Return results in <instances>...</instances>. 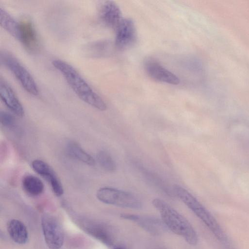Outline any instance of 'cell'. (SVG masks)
Wrapping results in <instances>:
<instances>
[{
    "label": "cell",
    "instance_id": "6da1fadb",
    "mask_svg": "<svg viewBox=\"0 0 249 249\" xmlns=\"http://www.w3.org/2000/svg\"><path fill=\"white\" fill-rule=\"evenodd\" d=\"M52 64L62 74L72 90L81 100L100 110H106L107 105L103 99L93 90L72 66L60 59L53 60Z\"/></svg>",
    "mask_w": 249,
    "mask_h": 249
},
{
    "label": "cell",
    "instance_id": "5b68a950",
    "mask_svg": "<svg viewBox=\"0 0 249 249\" xmlns=\"http://www.w3.org/2000/svg\"><path fill=\"white\" fill-rule=\"evenodd\" d=\"M0 57L2 63L11 71L23 88L30 94L37 95L38 89L35 80L19 61L5 52L1 53Z\"/></svg>",
    "mask_w": 249,
    "mask_h": 249
},
{
    "label": "cell",
    "instance_id": "ba28073f",
    "mask_svg": "<svg viewBox=\"0 0 249 249\" xmlns=\"http://www.w3.org/2000/svg\"><path fill=\"white\" fill-rule=\"evenodd\" d=\"M18 40L24 48L31 53H35L39 48L37 34L32 21L28 18H22L18 21Z\"/></svg>",
    "mask_w": 249,
    "mask_h": 249
},
{
    "label": "cell",
    "instance_id": "44dd1931",
    "mask_svg": "<svg viewBox=\"0 0 249 249\" xmlns=\"http://www.w3.org/2000/svg\"><path fill=\"white\" fill-rule=\"evenodd\" d=\"M114 249H127L126 248L122 247V246H118L115 247Z\"/></svg>",
    "mask_w": 249,
    "mask_h": 249
},
{
    "label": "cell",
    "instance_id": "4fadbf2b",
    "mask_svg": "<svg viewBox=\"0 0 249 249\" xmlns=\"http://www.w3.org/2000/svg\"><path fill=\"white\" fill-rule=\"evenodd\" d=\"M0 96L5 106L18 117L24 116L22 105L11 88L4 80L0 79Z\"/></svg>",
    "mask_w": 249,
    "mask_h": 249
},
{
    "label": "cell",
    "instance_id": "7a4b0ae2",
    "mask_svg": "<svg viewBox=\"0 0 249 249\" xmlns=\"http://www.w3.org/2000/svg\"><path fill=\"white\" fill-rule=\"evenodd\" d=\"M152 203L159 212L162 222L168 229L181 236L188 244L192 246L197 244L198 236L196 231L183 215L160 198L154 199Z\"/></svg>",
    "mask_w": 249,
    "mask_h": 249
},
{
    "label": "cell",
    "instance_id": "3957f363",
    "mask_svg": "<svg viewBox=\"0 0 249 249\" xmlns=\"http://www.w3.org/2000/svg\"><path fill=\"white\" fill-rule=\"evenodd\" d=\"M175 194L206 225L220 242L226 243L228 238L226 234L214 217L190 193L178 185L173 186Z\"/></svg>",
    "mask_w": 249,
    "mask_h": 249
},
{
    "label": "cell",
    "instance_id": "ac0fdd59",
    "mask_svg": "<svg viewBox=\"0 0 249 249\" xmlns=\"http://www.w3.org/2000/svg\"><path fill=\"white\" fill-rule=\"evenodd\" d=\"M0 23L2 28L15 38L18 39V22L2 7L0 8Z\"/></svg>",
    "mask_w": 249,
    "mask_h": 249
},
{
    "label": "cell",
    "instance_id": "ffe728a7",
    "mask_svg": "<svg viewBox=\"0 0 249 249\" xmlns=\"http://www.w3.org/2000/svg\"><path fill=\"white\" fill-rule=\"evenodd\" d=\"M1 124L4 127L12 128L16 124L15 117L10 113L1 111L0 113Z\"/></svg>",
    "mask_w": 249,
    "mask_h": 249
},
{
    "label": "cell",
    "instance_id": "2e32d148",
    "mask_svg": "<svg viewBox=\"0 0 249 249\" xmlns=\"http://www.w3.org/2000/svg\"><path fill=\"white\" fill-rule=\"evenodd\" d=\"M66 152L70 157L81 162L90 166L95 164L93 157L76 142H70L66 146Z\"/></svg>",
    "mask_w": 249,
    "mask_h": 249
},
{
    "label": "cell",
    "instance_id": "52a82bcc",
    "mask_svg": "<svg viewBox=\"0 0 249 249\" xmlns=\"http://www.w3.org/2000/svg\"><path fill=\"white\" fill-rule=\"evenodd\" d=\"M115 46L120 50L127 49L135 44L137 38L136 28L133 20L123 18L115 30Z\"/></svg>",
    "mask_w": 249,
    "mask_h": 249
},
{
    "label": "cell",
    "instance_id": "d6986e66",
    "mask_svg": "<svg viewBox=\"0 0 249 249\" xmlns=\"http://www.w3.org/2000/svg\"><path fill=\"white\" fill-rule=\"evenodd\" d=\"M100 166L108 172H114L116 169V163L111 156L106 151H100L96 156Z\"/></svg>",
    "mask_w": 249,
    "mask_h": 249
},
{
    "label": "cell",
    "instance_id": "e0dca14e",
    "mask_svg": "<svg viewBox=\"0 0 249 249\" xmlns=\"http://www.w3.org/2000/svg\"><path fill=\"white\" fill-rule=\"evenodd\" d=\"M22 185L24 190L32 196L40 195L44 189L42 181L37 177L32 175L24 177L22 180Z\"/></svg>",
    "mask_w": 249,
    "mask_h": 249
},
{
    "label": "cell",
    "instance_id": "8992f818",
    "mask_svg": "<svg viewBox=\"0 0 249 249\" xmlns=\"http://www.w3.org/2000/svg\"><path fill=\"white\" fill-rule=\"evenodd\" d=\"M41 227L48 248L60 249L64 242V233L57 219L50 214H44L41 218Z\"/></svg>",
    "mask_w": 249,
    "mask_h": 249
},
{
    "label": "cell",
    "instance_id": "8fae6325",
    "mask_svg": "<svg viewBox=\"0 0 249 249\" xmlns=\"http://www.w3.org/2000/svg\"><path fill=\"white\" fill-rule=\"evenodd\" d=\"M80 225L84 230L105 245L110 247L114 242V238L110 230L106 225L89 220H82Z\"/></svg>",
    "mask_w": 249,
    "mask_h": 249
},
{
    "label": "cell",
    "instance_id": "30bf717a",
    "mask_svg": "<svg viewBox=\"0 0 249 249\" xmlns=\"http://www.w3.org/2000/svg\"><path fill=\"white\" fill-rule=\"evenodd\" d=\"M33 170L44 178L50 184L53 193L57 196H62L64 189L60 180L52 167L44 161L36 159L31 163Z\"/></svg>",
    "mask_w": 249,
    "mask_h": 249
},
{
    "label": "cell",
    "instance_id": "9a60e30c",
    "mask_svg": "<svg viewBox=\"0 0 249 249\" xmlns=\"http://www.w3.org/2000/svg\"><path fill=\"white\" fill-rule=\"evenodd\" d=\"M7 231L12 240L19 245H24L28 240L29 234L25 225L18 219H12L8 223Z\"/></svg>",
    "mask_w": 249,
    "mask_h": 249
},
{
    "label": "cell",
    "instance_id": "5bb4252c",
    "mask_svg": "<svg viewBox=\"0 0 249 249\" xmlns=\"http://www.w3.org/2000/svg\"><path fill=\"white\" fill-rule=\"evenodd\" d=\"M121 217L137 223L142 228L153 235H158L164 231L165 226L158 219L151 217L143 216L139 215L122 213Z\"/></svg>",
    "mask_w": 249,
    "mask_h": 249
},
{
    "label": "cell",
    "instance_id": "7c38bea8",
    "mask_svg": "<svg viewBox=\"0 0 249 249\" xmlns=\"http://www.w3.org/2000/svg\"><path fill=\"white\" fill-rule=\"evenodd\" d=\"M99 17L105 25L115 30L123 19L119 6L113 1H107L102 5Z\"/></svg>",
    "mask_w": 249,
    "mask_h": 249
},
{
    "label": "cell",
    "instance_id": "9c48e42d",
    "mask_svg": "<svg viewBox=\"0 0 249 249\" xmlns=\"http://www.w3.org/2000/svg\"><path fill=\"white\" fill-rule=\"evenodd\" d=\"M144 67L148 76L156 81L174 85L180 83V80L177 76L155 59H146Z\"/></svg>",
    "mask_w": 249,
    "mask_h": 249
},
{
    "label": "cell",
    "instance_id": "277c9868",
    "mask_svg": "<svg viewBox=\"0 0 249 249\" xmlns=\"http://www.w3.org/2000/svg\"><path fill=\"white\" fill-rule=\"evenodd\" d=\"M96 197L101 202L122 208L139 209L141 201L132 194L111 187L100 188L96 192Z\"/></svg>",
    "mask_w": 249,
    "mask_h": 249
}]
</instances>
